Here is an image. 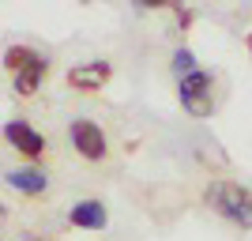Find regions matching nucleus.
Listing matches in <instances>:
<instances>
[{
  "label": "nucleus",
  "instance_id": "nucleus-1",
  "mask_svg": "<svg viewBox=\"0 0 252 241\" xmlns=\"http://www.w3.org/2000/svg\"><path fill=\"white\" fill-rule=\"evenodd\" d=\"M207 204L219 211L222 219H230L233 226L252 230V192H245L241 185H211Z\"/></svg>",
  "mask_w": 252,
  "mask_h": 241
},
{
  "label": "nucleus",
  "instance_id": "nucleus-9",
  "mask_svg": "<svg viewBox=\"0 0 252 241\" xmlns=\"http://www.w3.org/2000/svg\"><path fill=\"white\" fill-rule=\"evenodd\" d=\"M34 61H38V53H34V49H27V45H11V49L4 53V64L11 68V75H19L23 68H31Z\"/></svg>",
  "mask_w": 252,
  "mask_h": 241
},
{
  "label": "nucleus",
  "instance_id": "nucleus-6",
  "mask_svg": "<svg viewBox=\"0 0 252 241\" xmlns=\"http://www.w3.org/2000/svg\"><path fill=\"white\" fill-rule=\"evenodd\" d=\"M68 219H72V226H79V230H105L109 215H105V207L98 200H83V204H75V207L68 211Z\"/></svg>",
  "mask_w": 252,
  "mask_h": 241
},
{
  "label": "nucleus",
  "instance_id": "nucleus-2",
  "mask_svg": "<svg viewBox=\"0 0 252 241\" xmlns=\"http://www.w3.org/2000/svg\"><path fill=\"white\" fill-rule=\"evenodd\" d=\"M181 105L192 117H211L215 113V79L207 72H192L181 79Z\"/></svg>",
  "mask_w": 252,
  "mask_h": 241
},
{
  "label": "nucleus",
  "instance_id": "nucleus-3",
  "mask_svg": "<svg viewBox=\"0 0 252 241\" xmlns=\"http://www.w3.org/2000/svg\"><path fill=\"white\" fill-rule=\"evenodd\" d=\"M68 136H72L75 151L83 158H91V162H98V158H105V132L94 125V121H87V117H79V121H72V128H68Z\"/></svg>",
  "mask_w": 252,
  "mask_h": 241
},
{
  "label": "nucleus",
  "instance_id": "nucleus-8",
  "mask_svg": "<svg viewBox=\"0 0 252 241\" xmlns=\"http://www.w3.org/2000/svg\"><path fill=\"white\" fill-rule=\"evenodd\" d=\"M8 185L11 189H19V192H27V196H38V192H45V173H38V170H11L8 173Z\"/></svg>",
  "mask_w": 252,
  "mask_h": 241
},
{
  "label": "nucleus",
  "instance_id": "nucleus-4",
  "mask_svg": "<svg viewBox=\"0 0 252 241\" xmlns=\"http://www.w3.org/2000/svg\"><path fill=\"white\" fill-rule=\"evenodd\" d=\"M4 136H8L11 143H15V151H19V155H27V158H42V151H45V139L38 136L27 121H8Z\"/></svg>",
  "mask_w": 252,
  "mask_h": 241
},
{
  "label": "nucleus",
  "instance_id": "nucleus-5",
  "mask_svg": "<svg viewBox=\"0 0 252 241\" xmlns=\"http://www.w3.org/2000/svg\"><path fill=\"white\" fill-rule=\"evenodd\" d=\"M109 75H113V68H109L105 61H91V64L72 68V72H68V83L79 87V91H98V87L109 83Z\"/></svg>",
  "mask_w": 252,
  "mask_h": 241
},
{
  "label": "nucleus",
  "instance_id": "nucleus-10",
  "mask_svg": "<svg viewBox=\"0 0 252 241\" xmlns=\"http://www.w3.org/2000/svg\"><path fill=\"white\" fill-rule=\"evenodd\" d=\"M173 72H181V79L192 75V72H200V68H196V57H192L189 49H177L173 53Z\"/></svg>",
  "mask_w": 252,
  "mask_h": 241
},
{
  "label": "nucleus",
  "instance_id": "nucleus-11",
  "mask_svg": "<svg viewBox=\"0 0 252 241\" xmlns=\"http://www.w3.org/2000/svg\"><path fill=\"white\" fill-rule=\"evenodd\" d=\"M249 49H252V34H249Z\"/></svg>",
  "mask_w": 252,
  "mask_h": 241
},
{
  "label": "nucleus",
  "instance_id": "nucleus-7",
  "mask_svg": "<svg viewBox=\"0 0 252 241\" xmlns=\"http://www.w3.org/2000/svg\"><path fill=\"white\" fill-rule=\"evenodd\" d=\"M45 72H49V61H45V57H38V61H34L31 68H23V72L15 75V95L31 98L34 91H38V83L45 79Z\"/></svg>",
  "mask_w": 252,
  "mask_h": 241
}]
</instances>
